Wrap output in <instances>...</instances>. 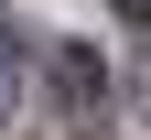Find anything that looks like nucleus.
Returning a JSON list of instances; mask_svg holds the SVG:
<instances>
[{
  "instance_id": "nucleus-2",
  "label": "nucleus",
  "mask_w": 151,
  "mask_h": 140,
  "mask_svg": "<svg viewBox=\"0 0 151 140\" xmlns=\"http://www.w3.org/2000/svg\"><path fill=\"white\" fill-rule=\"evenodd\" d=\"M129 86H140V108H151V65H140V75H129Z\"/></svg>"
},
{
  "instance_id": "nucleus-3",
  "label": "nucleus",
  "mask_w": 151,
  "mask_h": 140,
  "mask_svg": "<svg viewBox=\"0 0 151 140\" xmlns=\"http://www.w3.org/2000/svg\"><path fill=\"white\" fill-rule=\"evenodd\" d=\"M119 11H151V0H119Z\"/></svg>"
},
{
  "instance_id": "nucleus-1",
  "label": "nucleus",
  "mask_w": 151,
  "mask_h": 140,
  "mask_svg": "<svg viewBox=\"0 0 151 140\" xmlns=\"http://www.w3.org/2000/svg\"><path fill=\"white\" fill-rule=\"evenodd\" d=\"M97 86H108V75H97V54H86V43H54V97H65L76 118L97 108Z\"/></svg>"
}]
</instances>
